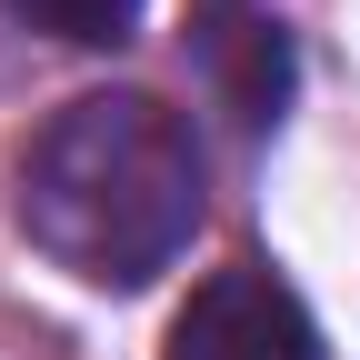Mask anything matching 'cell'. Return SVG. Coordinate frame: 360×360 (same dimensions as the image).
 <instances>
[{
	"instance_id": "obj_1",
	"label": "cell",
	"mask_w": 360,
	"mask_h": 360,
	"mask_svg": "<svg viewBox=\"0 0 360 360\" xmlns=\"http://www.w3.org/2000/svg\"><path fill=\"white\" fill-rule=\"evenodd\" d=\"M20 231L90 290H141L200 231L191 120L150 90H90L20 150Z\"/></svg>"
},
{
	"instance_id": "obj_3",
	"label": "cell",
	"mask_w": 360,
	"mask_h": 360,
	"mask_svg": "<svg viewBox=\"0 0 360 360\" xmlns=\"http://www.w3.org/2000/svg\"><path fill=\"white\" fill-rule=\"evenodd\" d=\"M200 30H210V60L231 70V101H240V120H270V110H281V80H290V70H281V40H270L260 20H240L231 0H220Z\"/></svg>"
},
{
	"instance_id": "obj_2",
	"label": "cell",
	"mask_w": 360,
	"mask_h": 360,
	"mask_svg": "<svg viewBox=\"0 0 360 360\" xmlns=\"http://www.w3.org/2000/svg\"><path fill=\"white\" fill-rule=\"evenodd\" d=\"M160 360H321V330H310V310L290 281H270V270H220V281L191 290V310L170 321V350Z\"/></svg>"
},
{
	"instance_id": "obj_4",
	"label": "cell",
	"mask_w": 360,
	"mask_h": 360,
	"mask_svg": "<svg viewBox=\"0 0 360 360\" xmlns=\"http://www.w3.org/2000/svg\"><path fill=\"white\" fill-rule=\"evenodd\" d=\"M11 11L30 30L70 40V51H101V40H130V20H141V0H11Z\"/></svg>"
}]
</instances>
